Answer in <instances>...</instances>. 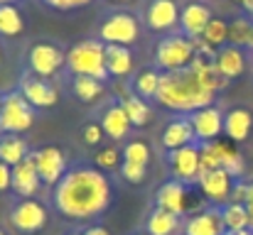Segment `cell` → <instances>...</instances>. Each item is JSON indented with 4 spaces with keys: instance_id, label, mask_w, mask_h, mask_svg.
Masks as SVG:
<instances>
[{
    "instance_id": "7402d4cb",
    "label": "cell",
    "mask_w": 253,
    "mask_h": 235,
    "mask_svg": "<svg viewBox=\"0 0 253 235\" xmlns=\"http://www.w3.org/2000/svg\"><path fill=\"white\" fill-rule=\"evenodd\" d=\"M214 64L219 69V74L224 78H239L244 71H246V54L241 47H234V44H226L216 52L214 57Z\"/></svg>"
},
{
    "instance_id": "e0dca14e",
    "label": "cell",
    "mask_w": 253,
    "mask_h": 235,
    "mask_svg": "<svg viewBox=\"0 0 253 235\" xmlns=\"http://www.w3.org/2000/svg\"><path fill=\"white\" fill-rule=\"evenodd\" d=\"M155 206L165 208L174 216H187V211H189V186H184L174 179L165 181L155 191Z\"/></svg>"
},
{
    "instance_id": "f546056e",
    "label": "cell",
    "mask_w": 253,
    "mask_h": 235,
    "mask_svg": "<svg viewBox=\"0 0 253 235\" xmlns=\"http://www.w3.org/2000/svg\"><path fill=\"white\" fill-rule=\"evenodd\" d=\"M72 93L82 101V103H96L98 98H103L106 88L103 81L91 76H72Z\"/></svg>"
},
{
    "instance_id": "7a4b0ae2",
    "label": "cell",
    "mask_w": 253,
    "mask_h": 235,
    "mask_svg": "<svg viewBox=\"0 0 253 235\" xmlns=\"http://www.w3.org/2000/svg\"><path fill=\"white\" fill-rule=\"evenodd\" d=\"M216 93H211L192 69H182V71H172L160 76V88L155 101L177 115H192L199 108L214 105Z\"/></svg>"
},
{
    "instance_id": "f6af8a7d",
    "label": "cell",
    "mask_w": 253,
    "mask_h": 235,
    "mask_svg": "<svg viewBox=\"0 0 253 235\" xmlns=\"http://www.w3.org/2000/svg\"><path fill=\"white\" fill-rule=\"evenodd\" d=\"M224 235H253V233L251 231H234V233H231V231H226Z\"/></svg>"
},
{
    "instance_id": "603a6c76",
    "label": "cell",
    "mask_w": 253,
    "mask_h": 235,
    "mask_svg": "<svg viewBox=\"0 0 253 235\" xmlns=\"http://www.w3.org/2000/svg\"><path fill=\"white\" fill-rule=\"evenodd\" d=\"M182 216H174L165 208L153 206V211L145 218V233L148 235H177L182 231Z\"/></svg>"
},
{
    "instance_id": "bcb514c9",
    "label": "cell",
    "mask_w": 253,
    "mask_h": 235,
    "mask_svg": "<svg viewBox=\"0 0 253 235\" xmlns=\"http://www.w3.org/2000/svg\"><path fill=\"white\" fill-rule=\"evenodd\" d=\"M108 2H113V5H126V2H133V0H108Z\"/></svg>"
},
{
    "instance_id": "836d02e7",
    "label": "cell",
    "mask_w": 253,
    "mask_h": 235,
    "mask_svg": "<svg viewBox=\"0 0 253 235\" xmlns=\"http://www.w3.org/2000/svg\"><path fill=\"white\" fill-rule=\"evenodd\" d=\"M202 39L219 52L221 47L229 44V22L221 20V17H211L209 25H207V30L202 32Z\"/></svg>"
},
{
    "instance_id": "4dcf8cb0",
    "label": "cell",
    "mask_w": 253,
    "mask_h": 235,
    "mask_svg": "<svg viewBox=\"0 0 253 235\" xmlns=\"http://www.w3.org/2000/svg\"><path fill=\"white\" fill-rule=\"evenodd\" d=\"M25 30V17L17 5H0V37H17Z\"/></svg>"
},
{
    "instance_id": "681fc988",
    "label": "cell",
    "mask_w": 253,
    "mask_h": 235,
    "mask_svg": "<svg viewBox=\"0 0 253 235\" xmlns=\"http://www.w3.org/2000/svg\"><path fill=\"white\" fill-rule=\"evenodd\" d=\"M0 105H2V96H0Z\"/></svg>"
},
{
    "instance_id": "f907efd6",
    "label": "cell",
    "mask_w": 253,
    "mask_h": 235,
    "mask_svg": "<svg viewBox=\"0 0 253 235\" xmlns=\"http://www.w3.org/2000/svg\"><path fill=\"white\" fill-rule=\"evenodd\" d=\"M138 235H148V233H138Z\"/></svg>"
},
{
    "instance_id": "f5cc1de1",
    "label": "cell",
    "mask_w": 253,
    "mask_h": 235,
    "mask_svg": "<svg viewBox=\"0 0 253 235\" xmlns=\"http://www.w3.org/2000/svg\"><path fill=\"white\" fill-rule=\"evenodd\" d=\"M74 235H82V233H74Z\"/></svg>"
},
{
    "instance_id": "7bdbcfd3",
    "label": "cell",
    "mask_w": 253,
    "mask_h": 235,
    "mask_svg": "<svg viewBox=\"0 0 253 235\" xmlns=\"http://www.w3.org/2000/svg\"><path fill=\"white\" fill-rule=\"evenodd\" d=\"M246 208H253V181L249 184V191H246V203H244Z\"/></svg>"
},
{
    "instance_id": "f1b7e54d",
    "label": "cell",
    "mask_w": 253,
    "mask_h": 235,
    "mask_svg": "<svg viewBox=\"0 0 253 235\" xmlns=\"http://www.w3.org/2000/svg\"><path fill=\"white\" fill-rule=\"evenodd\" d=\"M216 145V152H219V159H221V169H226L234 179H239L244 174V157L241 152L234 147L231 140H214Z\"/></svg>"
},
{
    "instance_id": "5b68a950",
    "label": "cell",
    "mask_w": 253,
    "mask_h": 235,
    "mask_svg": "<svg viewBox=\"0 0 253 235\" xmlns=\"http://www.w3.org/2000/svg\"><path fill=\"white\" fill-rule=\"evenodd\" d=\"M35 125V108L25 101L20 91L2 96L0 105V135H22Z\"/></svg>"
},
{
    "instance_id": "8fae6325",
    "label": "cell",
    "mask_w": 253,
    "mask_h": 235,
    "mask_svg": "<svg viewBox=\"0 0 253 235\" xmlns=\"http://www.w3.org/2000/svg\"><path fill=\"white\" fill-rule=\"evenodd\" d=\"M234 176L226 171V169H209V171H202L199 176V189L204 194V199L211 203V206H226L231 201V191H234Z\"/></svg>"
},
{
    "instance_id": "30bf717a",
    "label": "cell",
    "mask_w": 253,
    "mask_h": 235,
    "mask_svg": "<svg viewBox=\"0 0 253 235\" xmlns=\"http://www.w3.org/2000/svg\"><path fill=\"white\" fill-rule=\"evenodd\" d=\"M35 159V167H37V174L42 179L44 186H54L64 174H67V155L62 147H54V145H47V147H40L32 152Z\"/></svg>"
},
{
    "instance_id": "ba28073f",
    "label": "cell",
    "mask_w": 253,
    "mask_h": 235,
    "mask_svg": "<svg viewBox=\"0 0 253 235\" xmlns=\"http://www.w3.org/2000/svg\"><path fill=\"white\" fill-rule=\"evenodd\" d=\"M168 167L174 181L184 184V186H194L199 184L202 176V157H199V145H187L179 150L168 152Z\"/></svg>"
},
{
    "instance_id": "60d3db41",
    "label": "cell",
    "mask_w": 253,
    "mask_h": 235,
    "mask_svg": "<svg viewBox=\"0 0 253 235\" xmlns=\"http://www.w3.org/2000/svg\"><path fill=\"white\" fill-rule=\"evenodd\" d=\"M246 191H249V184L236 181L234 191H231V203H246Z\"/></svg>"
},
{
    "instance_id": "6da1fadb",
    "label": "cell",
    "mask_w": 253,
    "mask_h": 235,
    "mask_svg": "<svg viewBox=\"0 0 253 235\" xmlns=\"http://www.w3.org/2000/svg\"><path fill=\"white\" fill-rule=\"evenodd\" d=\"M113 201L111 179L91 167V164H74L67 174L52 186V206L59 216L69 221H91L106 213Z\"/></svg>"
},
{
    "instance_id": "7c38bea8",
    "label": "cell",
    "mask_w": 253,
    "mask_h": 235,
    "mask_svg": "<svg viewBox=\"0 0 253 235\" xmlns=\"http://www.w3.org/2000/svg\"><path fill=\"white\" fill-rule=\"evenodd\" d=\"M187 118H189V123H192L197 145L214 142V140H219V135L224 133V113H221L216 105L199 108V110H194V113L187 115Z\"/></svg>"
},
{
    "instance_id": "d6986e66",
    "label": "cell",
    "mask_w": 253,
    "mask_h": 235,
    "mask_svg": "<svg viewBox=\"0 0 253 235\" xmlns=\"http://www.w3.org/2000/svg\"><path fill=\"white\" fill-rule=\"evenodd\" d=\"M211 17L214 15H211V10L204 2H189L179 12V32L184 37H189V39L202 37V32L207 30V25H209Z\"/></svg>"
},
{
    "instance_id": "cb8c5ba5",
    "label": "cell",
    "mask_w": 253,
    "mask_h": 235,
    "mask_svg": "<svg viewBox=\"0 0 253 235\" xmlns=\"http://www.w3.org/2000/svg\"><path fill=\"white\" fill-rule=\"evenodd\" d=\"M189 69L197 74V78L211 91V93H219L229 86V78H224L219 74L214 59H207V57H194V62L189 64Z\"/></svg>"
},
{
    "instance_id": "2e32d148",
    "label": "cell",
    "mask_w": 253,
    "mask_h": 235,
    "mask_svg": "<svg viewBox=\"0 0 253 235\" xmlns=\"http://www.w3.org/2000/svg\"><path fill=\"white\" fill-rule=\"evenodd\" d=\"M40 189H42V179L37 174L35 159H32V152H30V157H25L17 167H12V186H10V191L17 199H32V196L40 194Z\"/></svg>"
},
{
    "instance_id": "7dc6e473",
    "label": "cell",
    "mask_w": 253,
    "mask_h": 235,
    "mask_svg": "<svg viewBox=\"0 0 253 235\" xmlns=\"http://www.w3.org/2000/svg\"><path fill=\"white\" fill-rule=\"evenodd\" d=\"M0 5H15V0H0Z\"/></svg>"
},
{
    "instance_id": "d6a6232c",
    "label": "cell",
    "mask_w": 253,
    "mask_h": 235,
    "mask_svg": "<svg viewBox=\"0 0 253 235\" xmlns=\"http://www.w3.org/2000/svg\"><path fill=\"white\" fill-rule=\"evenodd\" d=\"M221 218H224V228L226 231H249V211L244 203H226L221 206Z\"/></svg>"
},
{
    "instance_id": "5bb4252c",
    "label": "cell",
    "mask_w": 253,
    "mask_h": 235,
    "mask_svg": "<svg viewBox=\"0 0 253 235\" xmlns=\"http://www.w3.org/2000/svg\"><path fill=\"white\" fill-rule=\"evenodd\" d=\"M143 22L150 32H169L179 25V7L174 0H150L145 5Z\"/></svg>"
},
{
    "instance_id": "c3c4849f",
    "label": "cell",
    "mask_w": 253,
    "mask_h": 235,
    "mask_svg": "<svg viewBox=\"0 0 253 235\" xmlns=\"http://www.w3.org/2000/svg\"><path fill=\"white\" fill-rule=\"evenodd\" d=\"M234 2H239V5H244V2H246V0H234Z\"/></svg>"
},
{
    "instance_id": "e575fe53",
    "label": "cell",
    "mask_w": 253,
    "mask_h": 235,
    "mask_svg": "<svg viewBox=\"0 0 253 235\" xmlns=\"http://www.w3.org/2000/svg\"><path fill=\"white\" fill-rule=\"evenodd\" d=\"M123 162H130V164H140V167H148L150 164V145L143 142V140H128L123 145Z\"/></svg>"
},
{
    "instance_id": "b9f144b4",
    "label": "cell",
    "mask_w": 253,
    "mask_h": 235,
    "mask_svg": "<svg viewBox=\"0 0 253 235\" xmlns=\"http://www.w3.org/2000/svg\"><path fill=\"white\" fill-rule=\"evenodd\" d=\"M82 235H111V233H108L103 226H88V228H86Z\"/></svg>"
},
{
    "instance_id": "4316f807",
    "label": "cell",
    "mask_w": 253,
    "mask_h": 235,
    "mask_svg": "<svg viewBox=\"0 0 253 235\" xmlns=\"http://www.w3.org/2000/svg\"><path fill=\"white\" fill-rule=\"evenodd\" d=\"M121 105H123V110L128 113L133 128H145V125L153 123V108L148 105V101L138 98L133 91L126 93V96H121Z\"/></svg>"
},
{
    "instance_id": "d590c367",
    "label": "cell",
    "mask_w": 253,
    "mask_h": 235,
    "mask_svg": "<svg viewBox=\"0 0 253 235\" xmlns=\"http://www.w3.org/2000/svg\"><path fill=\"white\" fill-rule=\"evenodd\" d=\"M121 164H123V152H121L118 147H101V150L96 152V157H93V167L101 169L103 174L118 171Z\"/></svg>"
},
{
    "instance_id": "8d00e7d4",
    "label": "cell",
    "mask_w": 253,
    "mask_h": 235,
    "mask_svg": "<svg viewBox=\"0 0 253 235\" xmlns=\"http://www.w3.org/2000/svg\"><path fill=\"white\" fill-rule=\"evenodd\" d=\"M118 171H121V179H123L126 184H143L145 176H148V167L130 164V162H123Z\"/></svg>"
},
{
    "instance_id": "74e56055",
    "label": "cell",
    "mask_w": 253,
    "mask_h": 235,
    "mask_svg": "<svg viewBox=\"0 0 253 235\" xmlns=\"http://www.w3.org/2000/svg\"><path fill=\"white\" fill-rule=\"evenodd\" d=\"M84 142L86 145H91V147H96V145H101V140H103V128H101V123H88L84 125Z\"/></svg>"
},
{
    "instance_id": "f35d334b",
    "label": "cell",
    "mask_w": 253,
    "mask_h": 235,
    "mask_svg": "<svg viewBox=\"0 0 253 235\" xmlns=\"http://www.w3.org/2000/svg\"><path fill=\"white\" fill-rule=\"evenodd\" d=\"M44 5L54 7V10H77V7H86L93 0H42Z\"/></svg>"
},
{
    "instance_id": "484cf974",
    "label": "cell",
    "mask_w": 253,
    "mask_h": 235,
    "mask_svg": "<svg viewBox=\"0 0 253 235\" xmlns=\"http://www.w3.org/2000/svg\"><path fill=\"white\" fill-rule=\"evenodd\" d=\"M25 157H30V145L22 135H0V162L17 167Z\"/></svg>"
},
{
    "instance_id": "83f0119b",
    "label": "cell",
    "mask_w": 253,
    "mask_h": 235,
    "mask_svg": "<svg viewBox=\"0 0 253 235\" xmlns=\"http://www.w3.org/2000/svg\"><path fill=\"white\" fill-rule=\"evenodd\" d=\"M160 71L158 69H143V71H138L133 81H130V91L138 96V98H143V101H148V98H153L155 101V96H158V88H160Z\"/></svg>"
},
{
    "instance_id": "44dd1931",
    "label": "cell",
    "mask_w": 253,
    "mask_h": 235,
    "mask_svg": "<svg viewBox=\"0 0 253 235\" xmlns=\"http://www.w3.org/2000/svg\"><path fill=\"white\" fill-rule=\"evenodd\" d=\"M197 137H194V130H192V123L187 115L182 118H172L165 130H163V147L172 152V150H179V147H187V145H194Z\"/></svg>"
},
{
    "instance_id": "ac0fdd59",
    "label": "cell",
    "mask_w": 253,
    "mask_h": 235,
    "mask_svg": "<svg viewBox=\"0 0 253 235\" xmlns=\"http://www.w3.org/2000/svg\"><path fill=\"white\" fill-rule=\"evenodd\" d=\"M101 128H103V135L111 137V140H116V142L118 140H126L130 135L133 123H130L128 113L123 110L121 101H113V103H108L103 108V113H101Z\"/></svg>"
},
{
    "instance_id": "8992f818",
    "label": "cell",
    "mask_w": 253,
    "mask_h": 235,
    "mask_svg": "<svg viewBox=\"0 0 253 235\" xmlns=\"http://www.w3.org/2000/svg\"><path fill=\"white\" fill-rule=\"evenodd\" d=\"M140 34V22L133 12L126 10H116L111 12L101 27H98V39L108 47V44H118V47H130Z\"/></svg>"
},
{
    "instance_id": "ab89813d",
    "label": "cell",
    "mask_w": 253,
    "mask_h": 235,
    "mask_svg": "<svg viewBox=\"0 0 253 235\" xmlns=\"http://www.w3.org/2000/svg\"><path fill=\"white\" fill-rule=\"evenodd\" d=\"M10 186H12V167L0 162V194L10 191Z\"/></svg>"
},
{
    "instance_id": "816d5d0a",
    "label": "cell",
    "mask_w": 253,
    "mask_h": 235,
    "mask_svg": "<svg viewBox=\"0 0 253 235\" xmlns=\"http://www.w3.org/2000/svg\"><path fill=\"white\" fill-rule=\"evenodd\" d=\"M0 235H5V233H2V231H0Z\"/></svg>"
},
{
    "instance_id": "4fadbf2b",
    "label": "cell",
    "mask_w": 253,
    "mask_h": 235,
    "mask_svg": "<svg viewBox=\"0 0 253 235\" xmlns=\"http://www.w3.org/2000/svg\"><path fill=\"white\" fill-rule=\"evenodd\" d=\"M17 91L25 96V101H27L35 110H37V108H40V110L52 108V105L59 101V91L54 88V83H49V78H40V76H35V74H25Z\"/></svg>"
},
{
    "instance_id": "ffe728a7",
    "label": "cell",
    "mask_w": 253,
    "mask_h": 235,
    "mask_svg": "<svg viewBox=\"0 0 253 235\" xmlns=\"http://www.w3.org/2000/svg\"><path fill=\"white\" fill-rule=\"evenodd\" d=\"M253 133V113L239 105L224 113V135L231 142H246Z\"/></svg>"
},
{
    "instance_id": "9a60e30c",
    "label": "cell",
    "mask_w": 253,
    "mask_h": 235,
    "mask_svg": "<svg viewBox=\"0 0 253 235\" xmlns=\"http://www.w3.org/2000/svg\"><path fill=\"white\" fill-rule=\"evenodd\" d=\"M182 233L184 235H224V218H221V208L219 206H209L204 211L189 213L182 223Z\"/></svg>"
},
{
    "instance_id": "52a82bcc",
    "label": "cell",
    "mask_w": 253,
    "mask_h": 235,
    "mask_svg": "<svg viewBox=\"0 0 253 235\" xmlns=\"http://www.w3.org/2000/svg\"><path fill=\"white\" fill-rule=\"evenodd\" d=\"M27 67H30V74L35 76L52 78L62 69H67V52H62L52 42H37L27 52Z\"/></svg>"
},
{
    "instance_id": "1f68e13d",
    "label": "cell",
    "mask_w": 253,
    "mask_h": 235,
    "mask_svg": "<svg viewBox=\"0 0 253 235\" xmlns=\"http://www.w3.org/2000/svg\"><path fill=\"white\" fill-rule=\"evenodd\" d=\"M229 44L241 49H253V20L236 17L234 22H229Z\"/></svg>"
},
{
    "instance_id": "3957f363",
    "label": "cell",
    "mask_w": 253,
    "mask_h": 235,
    "mask_svg": "<svg viewBox=\"0 0 253 235\" xmlns=\"http://www.w3.org/2000/svg\"><path fill=\"white\" fill-rule=\"evenodd\" d=\"M67 71L72 76H91L106 81V44L101 39H84L67 52Z\"/></svg>"
},
{
    "instance_id": "ee69618b",
    "label": "cell",
    "mask_w": 253,
    "mask_h": 235,
    "mask_svg": "<svg viewBox=\"0 0 253 235\" xmlns=\"http://www.w3.org/2000/svg\"><path fill=\"white\" fill-rule=\"evenodd\" d=\"M241 7H244V10H246L249 15H253V0H246V2H244Z\"/></svg>"
},
{
    "instance_id": "9c48e42d",
    "label": "cell",
    "mask_w": 253,
    "mask_h": 235,
    "mask_svg": "<svg viewBox=\"0 0 253 235\" xmlns=\"http://www.w3.org/2000/svg\"><path fill=\"white\" fill-rule=\"evenodd\" d=\"M49 221L47 206L35 201V199H17V203L10 211V223L17 233L22 235H35L40 233Z\"/></svg>"
},
{
    "instance_id": "277c9868",
    "label": "cell",
    "mask_w": 253,
    "mask_h": 235,
    "mask_svg": "<svg viewBox=\"0 0 253 235\" xmlns=\"http://www.w3.org/2000/svg\"><path fill=\"white\" fill-rule=\"evenodd\" d=\"M192 62H194V47H192V39L184 37L182 32L158 39L155 52H153V64L160 74L189 69Z\"/></svg>"
},
{
    "instance_id": "d4e9b609",
    "label": "cell",
    "mask_w": 253,
    "mask_h": 235,
    "mask_svg": "<svg viewBox=\"0 0 253 235\" xmlns=\"http://www.w3.org/2000/svg\"><path fill=\"white\" fill-rule=\"evenodd\" d=\"M106 69L111 78H126L133 74V54L128 47L108 44L106 47Z\"/></svg>"
}]
</instances>
